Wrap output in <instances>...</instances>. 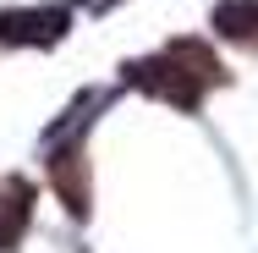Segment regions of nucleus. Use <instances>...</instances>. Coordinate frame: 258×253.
I'll use <instances>...</instances> for the list:
<instances>
[{
  "label": "nucleus",
  "mask_w": 258,
  "mask_h": 253,
  "mask_svg": "<svg viewBox=\"0 0 258 253\" xmlns=\"http://www.w3.org/2000/svg\"><path fill=\"white\" fill-rule=\"evenodd\" d=\"M121 77H126V88H143V94H154V99H165V105H176V110L192 116V110L204 105L209 88L225 83V66L214 61L209 44H198V39H176V44H165L159 55L126 61Z\"/></svg>",
  "instance_id": "obj_1"
},
{
  "label": "nucleus",
  "mask_w": 258,
  "mask_h": 253,
  "mask_svg": "<svg viewBox=\"0 0 258 253\" xmlns=\"http://www.w3.org/2000/svg\"><path fill=\"white\" fill-rule=\"evenodd\" d=\"M72 11L66 6H11L0 11V44L6 50H50L66 39Z\"/></svg>",
  "instance_id": "obj_2"
},
{
  "label": "nucleus",
  "mask_w": 258,
  "mask_h": 253,
  "mask_svg": "<svg viewBox=\"0 0 258 253\" xmlns=\"http://www.w3.org/2000/svg\"><path fill=\"white\" fill-rule=\"evenodd\" d=\"M50 187L77 220L88 215V165H83V138L72 143H50Z\"/></svg>",
  "instance_id": "obj_3"
},
{
  "label": "nucleus",
  "mask_w": 258,
  "mask_h": 253,
  "mask_svg": "<svg viewBox=\"0 0 258 253\" xmlns=\"http://www.w3.org/2000/svg\"><path fill=\"white\" fill-rule=\"evenodd\" d=\"M28 215H33V187L22 176H6L0 182V248H17V237L28 231Z\"/></svg>",
  "instance_id": "obj_4"
},
{
  "label": "nucleus",
  "mask_w": 258,
  "mask_h": 253,
  "mask_svg": "<svg viewBox=\"0 0 258 253\" xmlns=\"http://www.w3.org/2000/svg\"><path fill=\"white\" fill-rule=\"evenodd\" d=\"M214 33L258 50V0H220L214 6Z\"/></svg>",
  "instance_id": "obj_5"
}]
</instances>
